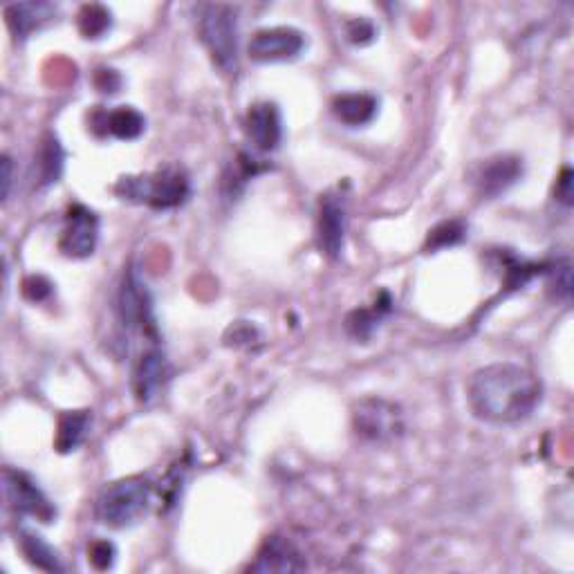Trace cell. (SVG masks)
<instances>
[{"label":"cell","instance_id":"6da1fadb","mask_svg":"<svg viewBox=\"0 0 574 574\" xmlns=\"http://www.w3.org/2000/svg\"><path fill=\"white\" fill-rule=\"evenodd\" d=\"M543 386L530 368L518 364H492L469 379L467 400L478 420L489 424L525 422L541 404Z\"/></svg>","mask_w":574,"mask_h":574},{"label":"cell","instance_id":"7a4b0ae2","mask_svg":"<svg viewBox=\"0 0 574 574\" xmlns=\"http://www.w3.org/2000/svg\"><path fill=\"white\" fill-rule=\"evenodd\" d=\"M198 34L216 66L225 74L238 70V12L231 5H200Z\"/></svg>","mask_w":574,"mask_h":574},{"label":"cell","instance_id":"3957f363","mask_svg":"<svg viewBox=\"0 0 574 574\" xmlns=\"http://www.w3.org/2000/svg\"><path fill=\"white\" fill-rule=\"evenodd\" d=\"M117 193L124 200L146 202L153 209H173L189 198L191 187L187 173L178 166H166V169L151 175L122 178L117 184Z\"/></svg>","mask_w":574,"mask_h":574},{"label":"cell","instance_id":"277c9868","mask_svg":"<svg viewBox=\"0 0 574 574\" xmlns=\"http://www.w3.org/2000/svg\"><path fill=\"white\" fill-rule=\"evenodd\" d=\"M151 496L153 489L144 478L133 476L117 480V483L106 487L99 498V521L108 527H115V530H124V527L140 523L148 507H151Z\"/></svg>","mask_w":574,"mask_h":574},{"label":"cell","instance_id":"5b68a950","mask_svg":"<svg viewBox=\"0 0 574 574\" xmlns=\"http://www.w3.org/2000/svg\"><path fill=\"white\" fill-rule=\"evenodd\" d=\"M353 424L359 438L368 442H391L404 433V413L395 402L366 397L355 406Z\"/></svg>","mask_w":574,"mask_h":574},{"label":"cell","instance_id":"8992f818","mask_svg":"<svg viewBox=\"0 0 574 574\" xmlns=\"http://www.w3.org/2000/svg\"><path fill=\"white\" fill-rule=\"evenodd\" d=\"M3 489L9 507L16 514L39 518L43 523H50L57 516V509L48 501V496L41 492V487L25 471L7 467L3 471Z\"/></svg>","mask_w":574,"mask_h":574},{"label":"cell","instance_id":"52a82bcc","mask_svg":"<svg viewBox=\"0 0 574 574\" xmlns=\"http://www.w3.org/2000/svg\"><path fill=\"white\" fill-rule=\"evenodd\" d=\"M119 314H122V323L128 332H140L146 339L157 337L151 294L135 272L124 276L122 290H119Z\"/></svg>","mask_w":574,"mask_h":574},{"label":"cell","instance_id":"ba28073f","mask_svg":"<svg viewBox=\"0 0 574 574\" xmlns=\"http://www.w3.org/2000/svg\"><path fill=\"white\" fill-rule=\"evenodd\" d=\"M305 48V36L294 27H270L252 36L247 45V54L258 63H276V61H294L301 57Z\"/></svg>","mask_w":574,"mask_h":574},{"label":"cell","instance_id":"9c48e42d","mask_svg":"<svg viewBox=\"0 0 574 574\" xmlns=\"http://www.w3.org/2000/svg\"><path fill=\"white\" fill-rule=\"evenodd\" d=\"M348 227L346 200L339 193H326L319 202L317 214V238L321 252L328 258H339L344 252Z\"/></svg>","mask_w":574,"mask_h":574},{"label":"cell","instance_id":"30bf717a","mask_svg":"<svg viewBox=\"0 0 574 574\" xmlns=\"http://www.w3.org/2000/svg\"><path fill=\"white\" fill-rule=\"evenodd\" d=\"M99 240V220L88 207L74 205L66 216L61 234V252L70 258H88L95 254Z\"/></svg>","mask_w":574,"mask_h":574},{"label":"cell","instance_id":"8fae6325","mask_svg":"<svg viewBox=\"0 0 574 574\" xmlns=\"http://www.w3.org/2000/svg\"><path fill=\"white\" fill-rule=\"evenodd\" d=\"M169 379V361L160 348H151L137 359L133 370V391L142 404H151L162 395Z\"/></svg>","mask_w":574,"mask_h":574},{"label":"cell","instance_id":"7c38bea8","mask_svg":"<svg viewBox=\"0 0 574 574\" xmlns=\"http://www.w3.org/2000/svg\"><path fill=\"white\" fill-rule=\"evenodd\" d=\"M523 175V164L516 155H496L480 166L476 175V189L483 198H498L514 187Z\"/></svg>","mask_w":574,"mask_h":574},{"label":"cell","instance_id":"4fadbf2b","mask_svg":"<svg viewBox=\"0 0 574 574\" xmlns=\"http://www.w3.org/2000/svg\"><path fill=\"white\" fill-rule=\"evenodd\" d=\"M245 128L249 142L263 153H270L274 148H279L283 140V119L279 108L270 104V101H263V104H254L249 108Z\"/></svg>","mask_w":574,"mask_h":574},{"label":"cell","instance_id":"5bb4252c","mask_svg":"<svg viewBox=\"0 0 574 574\" xmlns=\"http://www.w3.org/2000/svg\"><path fill=\"white\" fill-rule=\"evenodd\" d=\"M252 572H299L305 570V559L299 548L285 536H270L258 550Z\"/></svg>","mask_w":574,"mask_h":574},{"label":"cell","instance_id":"9a60e30c","mask_svg":"<svg viewBox=\"0 0 574 574\" xmlns=\"http://www.w3.org/2000/svg\"><path fill=\"white\" fill-rule=\"evenodd\" d=\"M54 12H57V7L50 3H18L5 9V18L9 30L25 39L34 30H39L43 23H48Z\"/></svg>","mask_w":574,"mask_h":574},{"label":"cell","instance_id":"2e32d148","mask_svg":"<svg viewBox=\"0 0 574 574\" xmlns=\"http://www.w3.org/2000/svg\"><path fill=\"white\" fill-rule=\"evenodd\" d=\"M332 113L346 126H366L377 115V99L373 95H364V92H348V95H339L332 101Z\"/></svg>","mask_w":574,"mask_h":574},{"label":"cell","instance_id":"e0dca14e","mask_svg":"<svg viewBox=\"0 0 574 574\" xmlns=\"http://www.w3.org/2000/svg\"><path fill=\"white\" fill-rule=\"evenodd\" d=\"M101 126L106 128V133H110L117 140H137L144 133L146 119L131 106H122L117 110H110V113H101Z\"/></svg>","mask_w":574,"mask_h":574},{"label":"cell","instance_id":"ac0fdd59","mask_svg":"<svg viewBox=\"0 0 574 574\" xmlns=\"http://www.w3.org/2000/svg\"><path fill=\"white\" fill-rule=\"evenodd\" d=\"M18 541H21V550L25 554V559L30 561L32 566H36L39 570H45V572H61L63 570L57 550H52L50 545L43 541V536L23 530L21 539Z\"/></svg>","mask_w":574,"mask_h":574},{"label":"cell","instance_id":"d6986e66","mask_svg":"<svg viewBox=\"0 0 574 574\" xmlns=\"http://www.w3.org/2000/svg\"><path fill=\"white\" fill-rule=\"evenodd\" d=\"M90 427V415L88 411H74L66 413L59 420V431H57V449L61 453H70L79 447V444L86 440V433Z\"/></svg>","mask_w":574,"mask_h":574},{"label":"cell","instance_id":"ffe728a7","mask_svg":"<svg viewBox=\"0 0 574 574\" xmlns=\"http://www.w3.org/2000/svg\"><path fill=\"white\" fill-rule=\"evenodd\" d=\"M113 25L110 12L101 5H86L79 12V30L86 39H101Z\"/></svg>","mask_w":574,"mask_h":574},{"label":"cell","instance_id":"44dd1931","mask_svg":"<svg viewBox=\"0 0 574 574\" xmlns=\"http://www.w3.org/2000/svg\"><path fill=\"white\" fill-rule=\"evenodd\" d=\"M467 234V227L462 225L460 220H447V222H440L438 227H433L429 231V238H427V249L435 252V249H444V247H453L462 243V238Z\"/></svg>","mask_w":574,"mask_h":574},{"label":"cell","instance_id":"7402d4cb","mask_svg":"<svg viewBox=\"0 0 574 574\" xmlns=\"http://www.w3.org/2000/svg\"><path fill=\"white\" fill-rule=\"evenodd\" d=\"M388 303L391 301H386L384 305L379 303L377 310H355L353 314H350L348 321H346V328H348L350 335H353L355 339H361V341L370 339V335H373L375 328H377L379 312H386Z\"/></svg>","mask_w":574,"mask_h":574},{"label":"cell","instance_id":"603a6c76","mask_svg":"<svg viewBox=\"0 0 574 574\" xmlns=\"http://www.w3.org/2000/svg\"><path fill=\"white\" fill-rule=\"evenodd\" d=\"M39 171H41L43 184L57 182L61 171H63V151H61V146L57 140H54V137H48V142H45V146H43Z\"/></svg>","mask_w":574,"mask_h":574},{"label":"cell","instance_id":"cb8c5ba5","mask_svg":"<svg viewBox=\"0 0 574 574\" xmlns=\"http://www.w3.org/2000/svg\"><path fill=\"white\" fill-rule=\"evenodd\" d=\"M88 554H90L88 559L92 561V566H95L97 570L113 568V563H115V545L113 543H108V541L92 543Z\"/></svg>","mask_w":574,"mask_h":574},{"label":"cell","instance_id":"d4e9b609","mask_svg":"<svg viewBox=\"0 0 574 574\" xmlns=\"http://www.w3.org/2000/svg\"><path fill=\"white\" fill-rule=\"evenodd\" d=\"M348 39L353 41L355 45H366L375 39V25L368 21V18H355V21H350L348 25Z\"/></svg>","mask_w":574,"mask_h":574},{"label":"cell","instance_id":"484cf974","mask_svg":"<svg viewBox=\"0 0 574 574\" xmlns=\"http://www.w3.org/2000/svg\"><path fill=\"white\" fill-rule=\"evenodd\" d=\"M23 292L27 299L39 303V301L48 299V296L52 294V283L45 281L43 276H30V279H27L23 285Z\"/></svg>","mask_w":574,"mask_h":574},{"label":"cell","instance_id":"4316f807","mask_svg":"<svg viewBox=\"0 0 574 574\" xmlns=\"http://www.w3.org/2000/svg\"><path fill=\"white\" fill-rule=\"evenodd\" d=\"M557 200L561 205L572 207L574 202V191H572V171L570 169H563L559 184H557Z\"/></svg>","mask_w":574,"mask_h":574},{"label":"cell","instance_id":"83f0119b","mask_svg":"<svg viewBox=\"0 0 574 574\" xmlns=\"http://www.w3.org/2000/svg\"><path fill=\"white\" fill-rule=\"evenodd\" d=\"M119 83H122V79H119V74L115 70H99L97 86L101 92H108V95H113V92H117Z\"/></svg>","mask_w":574,"mask_h":574},{"label":"cell","instance_id":"f1b7e54d","mask_svg":"<svg viewBox=\"0 0 574 574\" xmlns=\"http://www.w3.org/2000/svg\"><path fill=\"white\" fill-rule=\"evenodd\" d=\"M9 187H12V160L5 155L3 157V200L9 196Z\"/></svg>","mask_w":574,"mask_h":574}]
</instances>
